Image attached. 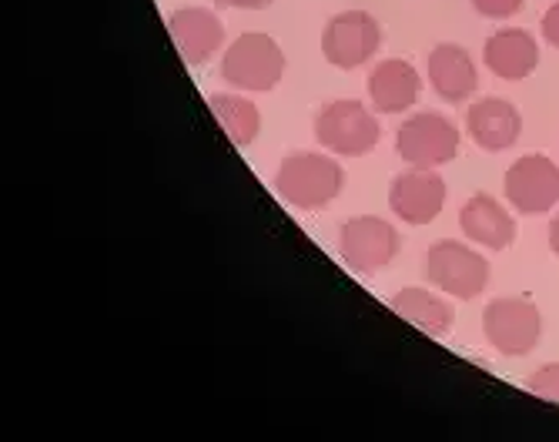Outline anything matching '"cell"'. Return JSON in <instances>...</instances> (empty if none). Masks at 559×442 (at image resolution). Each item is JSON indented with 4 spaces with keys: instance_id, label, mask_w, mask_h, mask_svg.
I'll use <instances>...</instances> for the list:
<instances>
[{
    "instance_id": "cell-1",
    "label": "cell",
    "mask_w": 559,
    "mask_h": 442,
    "mask_svg": "<svg viewBox=\"0 0 559 442\" xmlns=\"http://www.w3.org/2000/svg\"><path fill=\"white\" fill-rule=\"evenodd\" d=\"M345 188V168L332 155L292 152L278 162L275 191L278 199L301 212H319L332 205Z\"/></svg>"
},
{
    "instance_id": "cell-2",
    "label": "cell",
    "mask_w": 559,
    "mask_h": 442,
    "mask_svg": "<svg viewBox=\"0 0 559 442\" xmlns=\"http://www.w3.org/2000/svg\"><path fill=\"white\" fill-rule=\"evenodd\" d=\"M222 77L251 94H265L275 91L278 81L285 77V51L282 44L262 31H251L235 37V44L225 47L222 55Z\"/></svg>"
},
{
    "instance_id": "cell-3",
    "label": "cell",
    "mask_w": 559,
    "mask_h": 442,
    "mask_svg": "<svg viewBox=\"0 0 559 442\" xmlns=\"http://www.w3.org/2000/svg\"><path fill=\"white\" fill-rule=\"evenodd\" d=\"M316 141L325 147L329 155L342 158H362L382 138L379 118L362 105L352 101V97H338L316 111Z\"/></svg>"
},
{
    "instance_id": "cell-4",
    "label": "cell",
    "mask_w": 559,
    "mask_h": 442,
    "mask_svg": "<svg viewBox=\"0 0 559 442\" xmlns=\"http://www.w3.org/2000/svg\"><path fill=\"white\" fill-rule=\"evenodd\" d=\"M483 335L499 356L520 359L539 346L543 315L526 295H502L483 309Z\"/></svg>"
},
{
    "instance_id": "cell-5",
    "label": "cell",
    "mask_w": 559,
    "mask_h": 442,
    "mask_svg": "<svg viewBox=\"0 0 559 442\" xmlns=\"http://www.w3.org/2000/svg\"><path fill=\"white\" fill-rule=\"evenodd\" d=\"M489 262L469 249V244L455 241V238H442L436 244H429L426 252V278L442 288L452 299H463V302H473L486 291L489 285Z\"/></svg>"
},
{
    "instance_id": "cell-6",
    "label": "cell",
    "mask_w": 559,
    "mask_h": 442,
    "mask_svg": "<svg viewBox=\"0 0 559 442\" xmlns=\"http://www.w3.org/2000/svg\"><path fill=\"white\" fill-rule=\"evenodd\" d=\"M460 128L445 115L419 111L395 131V155L413 168H439L460 155Z\"/></svg>"
},
{
    "instance_id": "cell-7",
    "label": "cell",
    "mask_w": 559,
    "mask_h": 442,
    "mask_svg": "<svg viewBox=\"0 0 559 442\" xmlns=\"http://www.w3.org/2000/svg\"><path fill=\"white\" fill-rule=\"evenodd\" d=\"M338 255L355 275H376L399 255V231L379 215H355L338 228Z\"/></svg>"
},
{
    "instance_id": "cell-8",
    "label": "cell",
    "mask_w": 559,
    "mask_h": 442,
    "mask_svg": "<svg viewBox=\"0 0 559 442\" xmlns=\"http://www.w3.org/2000/svg\"><path fill=\"white\" fill-rule=\"evenodd\" d=\"M382 27L369 11H342L322 27V58L338 71H355L376 58Z\"/></svg>"
},
{
    "instance_id": "cell-9",
    "label": "cell",
    "mask_w": 559,
    "mask_h": 442,
    "mask_svg": "<svg viewBox=\"0 0 559 442\" xmlns=\"http://www.w3.org/2000/svg\"><path fill=\"white\" fill-rule=\"evenodd\" d=\"M502 191L520 215H546L559 205V165L546 155H523L506 171Z\"/></svg>"
},
{
    "instance_id": "cell-10",
    "label": "cell",
    "mask_w": 559,
    "mask_h": 442,
    "mask_svg": "<svg viewBox=\"0 0 559 442\" xmlns=\"http://www.w3.org/2000/svg\"><path fill=\"white\" fill-rule=\"evenodd\" d=\"M445 181L436 168H405L389 184V208L405 225H429L445 208Z\"/></svg>"
},
{
    "instance_id": "cell-11",
    "label": "cell",
    "mask_w": 559,
    "mask_h": 442,
    "mask_svg": "<svg viewBox=\"0 0 559 442\" xmlns=\"http://www.w3.org/2000/svg\"><path fill=\"white\" fill-rule=\"evenodd\" d=\"M168 34L188 68L209 64L225 47V24L209 8H178L168 17Z\"/></svg>"
},
{
    "instance_id": "cell-12",
    "label": "cell",
    "mask_w": 559,
    "mask_h": 442,
    "mask_svg": "<svg viewBox=\"0 0 559 442\" xmlns=\"http://www.w3.org/2000/svg\"><path fill=\"white\" fill-rule=\"evenodd\" d=\"M466 134L483 152H510L523 138V115L506 97H483L466 108Z\"/></svg>"
},
{
    "instance_id": "cell-13",
    "label": "cell",
    "mask_w": 559,
    "mask_h": 442,
    "mask_svg": "<svg viewBox=\"0 0 559 442\" xmlns=\"http://www.w3.org/2000/svg\"><path fill=\"white\" fill-rule=\"evenodd\" d=\"M426 74H429V84H432L436 97H439V101H449V105H463L466 97H473L476 87H479L476 61L460 44L432 47V55L426 61Z\"/></svg>"
},
{
    "instance_id": "cell-14",
    "label": "cell",
    "mask_w": 559,
    "mask_h": 442,
    "mask_svg": "<svg viewBox=\"0 0 559 442\" xmlns=\"http://www.w3.org/2000/svg\"><path fill=\"white\" fill-rule=\"evenodd\" d=\"M483 61L502 81H526L539 64V44L526 27H502L486 40Z\"/></svg>"
},
{
    "instance_id": "cell-15",
    "label": "cell",
    "mask_w": 559,
    "mask_h": 442,
    "mask_svg": "<svg viewBox=\"0 0 559 442\" xmlns=\"http://www.w3.org/2000/svg\"><path fill=\"white\" fill-rule=\"evenodd\" d=\"M366 87H369V101L379 115H402L419 101L423 77L409 61L389 58L372 68Z\"/></svg>"
},
{
    "instance_id": "cell-16",
    "label": "cell",
    "mask_w": 559,
    "mask_h": 442,
    "mask_svg": "<svg viewBox=\"0 0 559 442\" xmlns=\"http://www.w3.org/2000/svg\"><path fill=\"white\" fill-rule=\"evenodd\" d=\"M460 228L473 244H483L489 252H502L516 241V218L486 191L473 194V199L463 205Z\"/></svg>"
},
{
    "instance_id": "cell-17",
    "label": "cell",
    "mask_w": 559,
    "mask_h": 442,
    "mask_svg": "<svg viewBox=\"0 0 559 442\" xmlns=\"http://www.w3.org/2000/svg\"><path fill=\"white\" fill-rule=\"evenodd\" d=\"M392 312L402 315L405 322H413L416 328H423L426 335L432 338H445L452 332V322H455V309L452 302H445L442 295L429 291V288H399L392 299H389Z\"/></svg>"
},
{
    "instance_id": "cell-18",
    "label": "cell",
    "mask_w": 559,
    "mask_h": 442,
    "mask_svg": "<svg viewBox=\"0 0 559 442\" xmlns=\"http://www.w3.org/2000/svg\"><path fill=\"white\" fill-rule=\"evenodd\" d=\"M209 108L235 147H248L262 131V111L241 94H209Z\"/></svg>"
},
{
    "instance_id": "cell-19",
    "label": "cell",
    "mask_w": 559,
    "mask_h": 442,
    "mask_svg": "<svg viewBox=\"0 0 559 442\" xmlns=\"http://www.w3.org/2000/svg\"><path fill=\"white\" fill-rule=\"evenodd\" d=\"M526 389L533 392V396H539V399L559 406V362L539 366V369L526 379Z\"/></svg>"
},
{
    "instance_id": "cell-20",
    "label": "cell",
    "mask_w": 559,
    "mask_h": 442,
    "mask_svg": "<svg viewBox=\"0 0 559 442\" xmlns=\"http://www.w3.org/2000/svg\"><path fill=\"white\" fill-rule=\"evenodd\" d=\"M526 0H473L476 14L489 17V21H510L523 11Z\"/></svg>"
},
{
    "instance_id": "cell-21",
    "label": "cell",
    "mask_w": 559,
    "mask_h": 442,
    "mask_svg": "<svg viewBox=\"0 0 559 442\" xmlns=\"http://www.w3.org/2000/svg\"><path fill=\"white\" fill-rule=\"evenodd\" d=\"M543 40L559 51V0L543 14Z\"/></svg>"
},
{
    "instance_id": "cell-22",
    "label": "cell",
    "mask_w": 559,
    "mask_h": 442,
    "mask_svg": "<svg viewBox=\"0 0 559 442\" xmlns=\"http://www.w3.org/2000/svg\"><path fill=\"white\" fill-rule=\"evenodd\" d=\"M218 8H235V11H265L275 0H215Z\"/></svg>"
},
{
    "instance_id": "cell-23",
    "label": "cell",
    "mask_w": 559,
    "mask_h": 442,
    "mask_svg": "<svg viewBox=\"0 0 559 442\" xmlns=\"http://www.w3.org/2000/svg\"><path fill=\"white\" fill-rule=\"evenodd\" d=\"M549 249H552V255H559V212L549 222Z\"/></svg>"
}]
</instances>
